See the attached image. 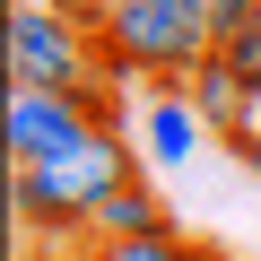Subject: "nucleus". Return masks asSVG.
<instances>
[{"label":"nucleus","mask_w":261,"mask_h":261,"mask_svg":"<svg viewBox=\"0 0 261 261\" xmlns=\"http://www.w3.org/2000/svg\"><path fill=\"white\" fill-rule=\"evenodd\" d=\"M140 174H148V157L130 148L122 130H96V140H79L70 157L9 174V209H18V226H44V235H70V244H87L96 209H105L122 183H140Z\"/></svg>","instance_id":"obj_1"},{"label":"nucleus","mask_w":261,"mask_h":261,"mask_svg":"<svg viewBox=\"0 0 261 261\" xmlns=\"http://www.w3.org/2000/svg\"><path fill=\"white\" fill-rule=\"evenodd\" d=\"M209 53H218V18L192 9V0H113V18L96 27V61L113 79L183 87Z\"/></svg>","instance_id":"obj_2"},{"label":"nucleus","mask_w":261,"mask_h":261,"mask_svg":"<svg viewBox=\"0 0 261 261\" xmlns=\"http://www.w3.org/2000/svg\"><path fill=\"white\" fill-rule=\"evenodd\" d=\"M9 87H79L87 105L113 113V96H105L113 70L96 61V35L61 9V0H9Z\"/></svg>","instance_id":"obj_3"},{"label":"nucleus","mask_w":261,"mask_h":261,"mask_svg":"<svg viewBox=\"0 0 261 261\" xmlns=\"http://www.w3.org/2000/svg\"><path fill=\"white\" fill-rule=\"evenodd\" d=\"M0 130H9V174H27V166H53V157H70L79 140L122 130V122H113L105 105H87L79 87H9Z\"/></svg>","instance_id":"obj_4"},{"label":"nucleus","mask_w":261,"mask_h":261,"mask_svg":"<svg viewBox=\"0 0 261 261\" xmlns=\"http://www.w3.org/2000/svg\"><path fill=\"white\" fill-rule=\"evenodd\" d=\"M183 96H192V113L209 122V140H226L235 157H252V87H244V79H235L218 53H209V61L183 79Z\"/></svg>","instance_id":"obj_5"},{"label":"nucleus","mask_w":261,"mask_h":261,"mask_svg":"<svg viewBox=\"0 0 261 261\" xmlns=\"http://www.w3.org/2000/svg\"><path fill=\"white\" fill-rule=\"evenodd\" d=\"M200 148H209V122L192 113V96H183V87H157L148 113H140V157H148V166H183V157H200Z\"/></svg>","instance_id":"obj_6"},{"label":"nucleus","mask_w":261,"mask_h":261,"mask_svg":"<svg viewBox=\"0 0 261 261\" xmlns=\"http://www.w3.org/2000/svg\"><path fill=\"white\" fill-rule=\"evenodd\" d=\"M148 235H183L174 226V209H166V192L140 174V183H122L105 209H96V226H87V244H148Z\"/></svg>","instance_id":"obj_7"},{"label":"nucleus","mask_w":261,"mask_h":261,"mask_svg":"<svg viewBox=\"0 0 261 261\" xmlns=\"http://www.w3.org/2000/svg\"><path fill=\"white\" fill-rule=\"evenodd\" d=\"M218 61H226V70H235V79H244V87L261 96V18L226 27V35H218Z\"/></svg>","instance_id":"obj_8"},{"label":"nucleus","mask_w":261,"mask_h":261,"mask_svg":"<svg viewBox=\"0 0 261 261\" xmlns=\"http://www.w3.org/2000/svg\"><path fill=\"white\" fill-rule=\"evenodd\" d=\"M96 261H200V244L183 235H148V244H87Z\"/></svg>","instance_id":"obj_9"},{"label":"nucleus","mask_w":261,"mask_h":261,"mask_svg":"<svg viewBox=\"0 0 261 261\" xmlns=\"http://www.w3.org/2000/svg\"><path fill=\"white\" fill-rule=\"evenodd\" d=\"M18 261H96V252H87V244H70V235H44V244H27Z\"/></svg>","instance_id":"obj_10"},{"label":"nucleus","mask_w":261,"mask_h":261,"mask_svg":"<svg viewBox=\"0 0 261 261\" xmlns=\"http://www.w3.org/2000/svg\"><path fill=\"white\" fill-rule=\"evenodd\" d=\"M252 148H261V96H252Z\"/></svg>","instance_id":"obj_11"},{"label":"nucleus","mask_w":261,"mask_h":261,"mask_svg":"<svg viewBox=\"0 0 261 261\" xmlns=\"http://www.w3.org/2000/svg\"><path fill=\"white\" fill-rule=\"evenodd\" d=\"M244 166H252V183H261V148H252V157H244Z\"/></svg>","instance_id":"obj_12"},{"label":"nucleus","mask_w":261,"mask_h":261,"mask_svg":"<svg viewBox=\"0 0 261 261\" xmlns=\"http://www.w3.org/2000/svg\"><path fill=\"white\" fill-rule=\"evenodd\" d=\"M200 261H226V252H209V244H200Z\"/></svg>","instance_id":"obj_13"}]
</instances>
